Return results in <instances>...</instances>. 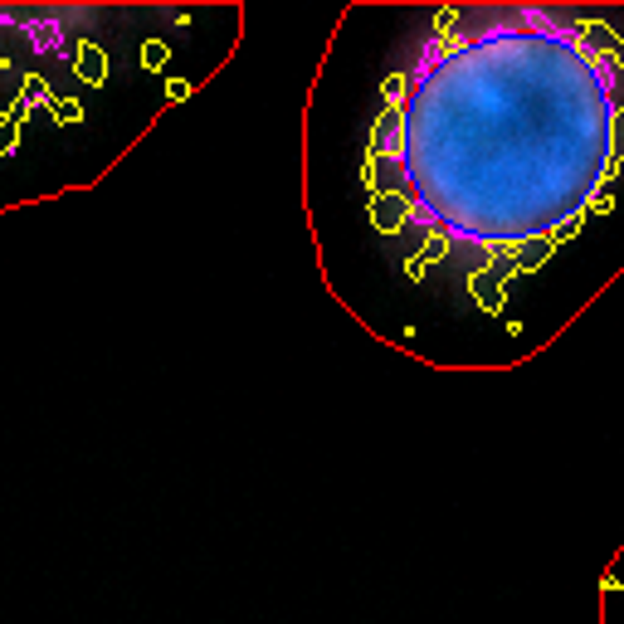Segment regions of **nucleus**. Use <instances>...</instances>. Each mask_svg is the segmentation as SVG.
<instances>
[{
	"label": "nucleus",
	"mask_w": 624,
	"mask_h": 624,
	"mask_svg": "<svg viewBox=\"0 0 624 624\" xmlns=\"http://www.w3.org/2000/svg\"><path fill=\"white\" fill-rule=\"evenodd\" d=\"M386 98L366 166L376 215L478 259H532L624 156V45L566 10L444 15Z\"/></svg>",
	"instance_id": "f257e3e1"
}]
</instances>
